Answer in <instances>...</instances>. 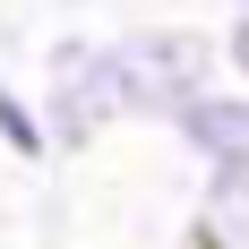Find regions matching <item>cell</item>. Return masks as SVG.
I'll return each mask as SVG.
<instances>
[{"label": "cell", "mask_w": 249, "mask_h": 249, "mask_svg": "<svg viewBox=\"0 0 249 249\" xmlns=\"http://www.w3.org/2000/svg\"><path fill=\"white\" fill-rule=\"evenodd\" d=\"M35 112L52 129V155H86L103 129H121L129 103H121V52H112V35L60 26L35 52Z\"/></svg>", "instance_id": "1"}, {"label": "cell", "mask_w": 249, "mask_h": 249, "mask_svg": "<svg viewBox=\"0 0 249 249\" xmlns=\"http://www.w3.org/2000/svg\"><path fill=\"white\" fill-rule=\"evenodd\" d=\"M112 52H121V103L129 121H155L172 129V112L189 95H206L224 77V52L206 26H180V18H138V26H112Z\"/></svg>", "instance_id": "2"}, {"label": "cell", "mask_w": 249, "mask_h": 249, "mask_svg": "<svg viewBox=\"0 0 249 249\" xmlns=\"http://www.w3.org/2000/svg\"><path fill=\"white\" fill-rule=\"evenodd\" d=\"M172 146L198 163V180H224V172H249V86L215 77L206 95H189L172 112Z\"/></svg>", "instance_id": "3"}, {"label": "cell", "mask_w": 249, "mask_h": 249, "mask_svg": "<svg viewBox=\"0 0 249 249\" xmlns=\"http://www.w3.org/2000/svg\"><path fill=\"white\" fill-rule=\"evenodd\" d=\"M180 249H249V172L198 180V206H189V241Z\"/></svg>", "instance_id": "4"}, {"label": "cell", "mask_w": 249, "mask_h": 249, "mask_svg": "<svg viewBox=\"0 0 249 249\" xmlns=\"http://www.w3.org/2000/svg\"><path fill=\"white\" fill-rule=\"evenodd\" d=\"M0 155L9 163H52V129L35 112V86L26 77H0Z\"/></svg>", "instance_id": "5"}, {"label": "cell", "mask_w": 249, "mask_h": 249, "mask_svg": "<svg viewBox=\"0 0 249 249\" xmlns=\"http://www.w3.org/2000/svg\"><path fill=\"white\" fill-rule=\"evenodd\" d=\"M215 52H224V77H232V86H249V9H241V18H224Z\"/></svg>", "instance_id": "6"}, {"label": "cell", "mask_w": 249, "mask_h": 249, "mask_svg": "<svg viewBox=\"0 0 249 249\" xmlns=\"http://www.w3.org/2000/svg\"><path fill=\"white\" fill-rule=\"evenodd\" d=\"M52 9H60V18H77V9H103V0H52Z\"/></svg>", "instance_id": "7"}, {"label": "cell", "mask_w": 249, "mask_h": 249, "mask_svg": "<svg viewBox=\"0 0 249 249\" xmlns=\"http://www.w3.org/2000/svg\"><path fill=\"white\" fill-rule=\"evenodd\" d=\"M224 9H232V18H241V9H249V0H224Z\"/></svg>", "instance_id": "8"}]
</instances>
